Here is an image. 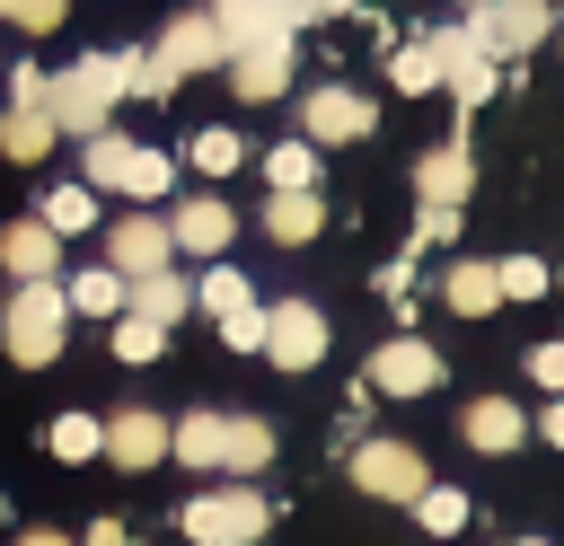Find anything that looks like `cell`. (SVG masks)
Returning <instances> with one entry per match:
<instances>
[{
  "instance_id": "28",
  "label": "cell",
  "mask_w": 564,
  "mask_h": 546,
  "mask_svg": "<svg viewBox=\"0 0 564 546\" xmlns=\"http://www.w3.org/2000/svg\"><path fill=\"white\" fill-rule=\"evenodd\" d=\"M264 458H273V423H256V414H229V449H220V467L247 484Z\"/></svg>"
},
{
  "instance_id": "12",
  "label": "cell",
  "mask_w": 564,
  "mask_h": 546,
  "mask_svg": "<svg viewBox=\"0 0 564 546\" xmlns=\"http://www.w3.org/2000/svg\"><path fill=\"white\" fill-rule=\"evenodd\" d=\"M106 458H115L123 476L159 467V458H167V414H150V405H123V414H106Z\"/></svg>"
},
{
  "instance_id": "47",
  "label": "cell",
  "mask_w": 564,
  "mask_h": 546,
  "mask_svg": "<svg viewBox=\"0 0 564 546\" xmlns=\"http://www.w3.org/2000/svg\"><path fill=\"white\" fill-rule=\"evenodd\" d=\"M511 546H546V537H511Z\"/></svg>"
},
{
  "instance_id": "33",
  "label": "cell",
  "mask_w": 564,
  "mask_h": 546,
  "mask_svg": "<svg viewBox=\"0 0 564 546\" xmlns=\"http://www.w3.org/2000/svg\"><path fill=\"white\" fill-rule=\"evenodd\" d=\"M106 343H115V361H159V352H167V326H159V317H141V308H123Z\"/></svg>"
},
{
  "instance_id": "27",
  "label": "cell",
  "mask_w": 564,
  "mask_h": 546,
  "mask_svg": "<svg viewBox=\"0 0 564 546\" xmlns=\"http://www.w3.org/2000/svg\"><path fill=\"white\" fill-rule=\"evenodd\" d=\"M44 449H53L62 467H88V458H106V423H97V414H62V423L44 432Z\"/></svg>"
},
{
  "instance_id": "18",
  "label": "cell",
  "mask_w": 564,
  "mask_h": 546,
  "mask_svg": "<svg viewBox=\"0 0 564 546\" xmlns=\"http://www.w3.org/2000/svg\"><path fill=\"white\" fill-rule=\"evenodd\" d=\"M414 194H423V203H467V194H476V159H467V141H441V150L414 167Z\"/></svg>"
},
{
  "instance_id": "32",
  "label": "cell",
  "mask_w": 564,
  "mask_h": 546,
  "mask_svg": "<svg viewBox=\"0 0 564 546\" xmlns=\"http://www.w3.org/2000/svg\"><path fill=\"white\" fill-rule=\"evenodd\" d=\"M264 176H273V194L317 185V141H273V150H264Z\"/></svg>"
},
{
  "instance_id": "4",
  "label": "cell",
  "mask_w": 564,
  "mask_h": 546,
  "mask_svg": "<svg viewBox=\"0 0 564 546\" xmlns=\"http://www.w3.org/2000/svg\"><path fill=\"white\" fill-rule=\"evenodd\" d=\"M352 484H361L370 502H414V493L432 484V467H423L414 440H352Z\"/></svg>"
},
{
  "instance_id": "10",
  "label": "cell",
  "mask_w": 564,
  "mask_h": 546,
  "mask_svg": "<svg viewBox=\"0 0 564 546\" xmlns=\"http://www.w3.org/2000/svg\"><path fill=\"white\" fill-rule=\"evenodd\" d=\"M106 264H115L123 282H141V273H159V264H176V238H167V220H150V211H132V220H115V229H106Z\"/></svg>"
},
{
  "instance_id": "24",
  "label": "cell",
  "mask_w": 564,
  "mask_h": 546,
  "mask_svg": "<svg viewBox=\"0 0 564 546\" xmlns=\"http://www.w3.org/2000/svg\"><path fill=\"white\" fill-rule=\"evenodd\" d=\"M441 299H449L458 317H494V308H502V282H494V264H467V255H458L449 282H441Z\"/></svg>"
},
{
  "instance_id": "13",
  "label": "cell",
  "mask_w": 564,
  "mask_h": 546,
  "mask_svg": "<svg viewBox=\"0 0 564 546\" xmlns=\"http://www.w3.org/2000/svg\"><path fill=\"white\" fill-rule=\"evenodd\" d=\"M212 26H220V44L238 53V44H256V35H300L308 18H300V0H212Z\"/></svg>"
},
{
  "instance_id": "22",
  "label": "cell",
  "mask_w": 564,
  "mask_h": 546,
  "mask_svg": "<svg viewBox=\"0 0 564 546\" xmlns=\"http://www.w3.org/2000/svg\"><path fill=\"white\" fill-rule=\"evenodd\" d=\"M44 150H53V114H44V106H9V114H0V159L35 167Z\"/></svg>"
},
{
  "instance_id": "16",
  "label": "cell",
  "mask_w": 564,
  "mask_h": 546,
  "mask_svg": "<svg viewBox=\"0 0 564 546\" xmlns=\"http://www.w3.org/2000/svg\"><path fill=\"white\" fill-rule=\"evenodd\" d=\"M167 238H176V255H220V247L238 238V220H229V203H220V194H194V203H176Z\"/></svg>"
},
{
  "instance_id": "17",
  "label": "cell",
  "mask_w": 564,
  "mask_h": 546,
  "mask_svg": "<svg viewBox=\"0 0 564 546\" xmlns=\"http://www.w3.org/2000/svg\"><path fill=\"white\" fill-rule=\"evenodd\" d=\"M0 264H9L18 282H53V273H62V238H53L44 220H9V229H0Z\"/></svg>"
},
{
  "instance_id": "35",
  "label": "cell",
  "mask_w": 564,
  "mask_h": 546,
  "mask_svg": "<svg viewBox=\"0 0 564 546\" xmlns=\"http://www.w3.org/2000/svg\"><path fill=\"white\" fill-rule=\"evenodd\" d=\"M194 299H203L212 317H229V308H256V291H247V273H238V264H212V273L194 282Z\"/></svg>"
},
{
  "instance_id": "15",
  "label": "cell",
  "mask_w": 564,
  "mask_h": 546,
  "mask_svg": "<svg viewBox=\"0 0 564 546\" xmlns=\"http://www.w3.org/2000/svg\"><path fill=\"white\" fill-rule=\"evenodd\" d=\"M458 440H467V449H485V458H511V449L529 440V414H520L511 396H476V405L458 414Z\"/></svg>"
},
{
  "instance_id": "31",
  "label": "cell",
  "mask_w": 564,
  "mask_h": 546,
  "mask_svg": "<svg viewBox=\"0 0 564 546\" xmlns=\"http://www.w3.org/2000/svg\"><path fill=\"white\" fill-rule=\"evenodd\" d=\"M123 159H132V141H123L115 123H106V132H88V141H79V185H115V176H123Z\"/></svg>"
},
{
  "instance_id": "5",
  "label": "cell",
  "mask_w": 564,
  "mask_h": 546,
  "mask_svg": "<svg viewBox=\"0 0 564 546\" xmlns=\"http://www.w3.org/2000/svg\"><path fill=\"white\" fill-rule=\"evenodd\" d=\"M264 361H273V370H317V361H326V317H317V299H273V308H264Z\"/></svg>"
},
{
  "instance_id": "8",
  "label": "cell",
  "mask_w": 564,
  "mask_h": 546,
  "mask_svg": "<svg viewBox=\"0 0 564 546\" xmlns=\"http://www.w3.org/2000/svg\"><path fill=\"white\" fill-rule=\"evenodd\" d=\"M150 62H159L167 79H194V70H212V62H229V44H220V26H212V9H185V18H167V35L150 44Z\"/></svg>"
},
{
  "instance_id": "46",
  "label": "cell",
  "mask_w": 564,
  "mask_h": 546,
  "mask_svg": "<svg viewBox=\"0 0 564 546\" xmlns=\"http://www.w3.org/2000/svg\"><path fill=\"white\" fill-rule=\"evenodd\" d=\"M18 546H70V537H53V528H35V537H18Z\"/></svg>"
},
{
  "instance_id": "34",
  "label": "cell",
  "mask_w": 564,
  "mask_h": 546,
  "mask_svg": "<svg viewBox=\"0 0 564 546\" xmlns=\"http://www.w3.org/2000/svg\"><path fill=\"white\" fill-rule=\"evenodd\" d=\"M405 511H414V520H423L432 537H458V528H467V493H449V484H423V493H414Z\"/></svg>"
},
{
  "instance_id": "19",
  "label": "cell",
  "mask_w": 564,
  "mask_h": 546,
  "mask_svg": "<svg viewBox=\"0 0 564 546\" xmlns=\"http://www.w3.org/2000/svg\"><path fill=\"white\" fill-rule=\"evenodd\" d=\"M123 308H141V317H159V326H176V317L194 308V282H185L176 264H159V273H141V282H123Z\"/></svg>"
},
{
  "instance_id": "30",
  "label": "cell",
  "mask_w": 564,
  "mask_h": 546,
  "mask_svg": "<svg viewBox=\"0 0 564 546\" xmlns=\"http://www.w3.org/2000/svg\"><path fill=\"white\" fill-rule=\"evenodd\" d=\"M388 79H397L405 97L441 88V44H432V35H423V44H397V53H388Z\"/></svg>"
},
{
  "instance_id": "9",
  "label": "cell",
  "mask_w": 564,
  "mask_h": 546,
  "mask_svg": "<svg viewBox=\"0 0 564 546\" xmlns=\"http://www.w3.org/2000/svg\"><path fill=\"white\" fill-rule=\"evenodd\" d=\"M432 44H441V88H449L458 106H485V97H494V79H502V62H494L467 26H449V35H432Z\"/></svg>"
},
{
  "instance_id": "26",
  "label": "cell",
  "mask_w": 564,
  "mask_h": 546,
  "mask_svg": "<svg viewBox=\"0 0 564 546\" xmlns=\"http://www.w3.org/2000/svg\"><path fill=\"white\" fill-rule=\"evenodd\" d=\"M167 185H176V159H167V150H141V141H132V159H123L115 194H132V203H159Z\"/></svg>"
},
{
  "instance_id": "37",
  "label": "cell",
  "mask_w": 564,
  "mask_h": 546,
  "mask_svg": "<svg viewBox=\"0 0 564 546\" xmlns=\"http://www.w3.org/2000/svg\"><path fill=\"white\" fill-rule=\"evenodd\" d=\"M62 9H70V0H0V18H9V26H26V35H53V26H62Z\"/></svg>"
},
{
  "instance_id": "14",
  "label": "cell",
  "mask_w": 564,
  "mask_h": 546,
  "mask_svg": "<svg viewBox=\"0 0 564 546\" xmlns=\"http://www.w3.org/2000/svg\"><path fill=\"white\" fill-rule=\"evenodd\" d=\"M300 123H308V141H370L379 106L352 88H317V97H300Z\"/></svg>"
},
{
  "instance_id": "43",
  "label": "cell",
  "mask_w": 564,
  "mask_h": 546,
  "mask_svg": "<svg viewBox=\"0 0 564 546\" xmlns=\"http://www.w3.org/2000/svg\"><path fill=\"white\" fill-rule=\"evenodd\" d=\"M538 440H555V449H564V396H555V405L538 414Z\"/></svg>"
},
{
  "instance_id": "40",
  "label": "cell",
  "mask_w": 564,
  "mask_h": 546,
  "mask_svg": "<svg viewBox=\"0 0 564 546\" xmlns=\"http://www.w3.org/2000/svg\"><path fill=\"white\" fill-rule=\"evenodd\" d=\"M44 79H53V70H35V62H18V70H9V106H44Z\"/></svg>"
},
{
  "instance_id": "45",
  "label": "cell",
  "mask_w": 564,
  "mask_h": 546,
  "mask_svg": "<svg viewBox=\"0 0 564 546\" xmlns=\"http://www.w3.org/2000/svg\"><path fill=\"white\" fill-rule=\"evenodd\" d=\"M344 9H361V0H300V18H344Z\"/></svg>"
},
{
  "instance_id": "11",
  "label": "cell",
  "mask_w": 564,
  "mask_h": 546,
  "mask_svg": "<svg viewBox=\"0 0 564 546\" xmlns=\"http://www.w3.org/2000/svg\"><path fill=\"white\" fill-rule=\"evenodd\" d=\"M229 88H238L247 106L282 97V88H291V35H256V44H238V53H229Z\"/></svg>"
},
{
  "instance_id": "36",
  "label": "cell",
  "mask_w": 564,
  "mask_h": 546,
  "mask_svg": "<svg viewBox=\"0 0 564 546\" xmlns=\"http://www.w3.org/2000/svg\"><path fill=\"white\" fill-rule=\"evenodd\" d=\"M494 282H502V299H538V291H546V264H538V255H502Z\"/></svg>"
},
{
  "instance_id": "20",
  "label": "cell",
  "mask_w": 564,
  "mask_h": 546,
  "mask_svg": "<svg viewBox=\"0 0 564 546\" xmlns=\"http://www.w3.org/2000/svg\"><path fill=\"white\" fill-rule=\"evenodd\" d=\"M326 229V203H317V185H300V194H273L264 203V238H282V247H308Z\"/></svg>"
},
{
  "instance_id": "21",
  "label": "cell",
  "mask_w": 564,
  "mask_h": 546,
  "mask_svg": "<svg viewBox=\"0 0 564 546\" xmlns=\"http://www.w3.org/2000/svg\"><path fill=\"white\" fill-rule=\"evenodd\" d=\"M167 449H176L185 467H220V449H229V414H176V423H167Z\"/></svg>"
},
{
  "instance_id": "2",
  "label": "cell",
  "mask_w": 564,
  "mask_h": 546,
  "mask_svg": "<svg viewBox=\"0 0 564 546\" xmlns=\"http://www.w3.org/2000/svg\"><path fill=\"white\" fill-rule=\"evenodd\" d=\"M62 335H70V299H62V282H18V299L0 308V343H9V361H18V370H44V361H62Z\"/></svg>"
},
{
  "instance_id": "39",
  "label": "cell",
  "mask_w": 564,
  "mask_h": 546,
  "mask_svg": "<svg viewBox=\"0 0 564 546\" xmlns=\"http://www.w3.org/2000/svg\"><path fill=\"white\" fill-rule=\"evenodd\" d=\"M220 343L229 352H264V308H229L220 317Z\"/></svg>"
},
{
  "instance_id": "38",
  "label": "cell",
  "mask_w": 564,
  "mask_h": 546,
  "mask_svg": "<svg viewBox=\"0 0 564 546\" xmlns=\"http://www.w3.org/2000/svg\"><path fill=\"white\" fill-rule=\"evenodd\" d=\"M449 238H458V203H423V220H414L405 247H449Z\"/></svg>"
},
{
  "instance_id": "29",
  "label": "cell",
  "mask_w": 564,
  "mask_h": 546,
  "mask_svg": "<svg viewBox=\"0 0 564 546\" xmlns=\"http://www.w3.org/2000/svg\"><path fill=\"white\" fill-rule=\"evenodd\" d=\"M185 159H194L203 176H238V167H247V141H238L229 123H203V132L185 141Z\"/></svg>"
},
{
  "instance_id": "44",
  "label": "cell",
  "mask_w": 564,
  "mask_h": 546,
  "mask_svg": "<svg viewBox=\"0 0 564 546\" xmlns=\"http://www.w3.org/2000/svg\"><path fill=\"white\" fill-rule=\"evenodd\" d=\"M79 546H132V537H123V520H97V528H88Z\"/></svg>"
},
{
  "instance_id": "3",
  "label": "cell",
  "mask_w": 564,
  "mask_h": 546,
  "mask_svg": "<svg viewBox=\"0 0 564 546\" xmlns=\"http://www.w3.org/2000/svg\"><path fill=\"white\" fill-rule=\"evenodd\" d=\"M264 520H273V511H264V502H256L247 484H220V493H194V502L176 511V528H185L194 546H256V537H264Z\"/></svg>"
},
{
  "instance_id": "7",
  "label": "cell",
  "mask_w": 564,
  "mask_h": 546,
  "mask_svg": "<svg viewBox=\"0 0 564 546\" xmlns=\"http://www.w3.org/2000/svg\"><path fill=\"white\" fill-rule=\"evenodd\" d=\"M432 379H441V352L423 335H397V343H379L361 361V387L370 396H432Z\"/></svg>"
},
{
  "instance_id": "42",
  "label": "cell",
  "mask_w": 564,
  "mask_h": 546,
  "mask_svg": "<svg viewBox=\"0 0 564 546\" xmlns=\"http://www.w3.org/2000/svg\"><path fill=\"white\" fill-rule=\"evenodd\" d=\"M379 291L405 299V291H414V255H388V264H379Z\"/></svg>"
},
{
  "instance_id": "23",
  "label": "cell",
  "mask_w": 564,
  "mask_h": 546,
  "mask_svg": "<svg viewBox=\"0 0 564 546\" xmlns=\"http://www.w3.org/2000/svg\"><path fill=\"white\" fill-rule=\"evenodd\" d=\"M62 299H70V317H123V273L115 264H88V273L62 282Z\"/></svg>"
},
{
  "instance_id": "41",
  "label": "cell",
  "mask_w": 564,
  "mask_h": 546,
  "mask_svg": "<svg viewBox=\"0 0 564 546\" xmlns=\"http://www.w3.org/2000/svg\"><path fill=\"white\" fill-rule=\"evenodd\" d=\"M529 379H538V387H555V396H564V343H538V352H529Z\"/></svg>"
},
{
  "instance_id": "6",
  "label": "cell",
  "mask_w": 564,
  "mask_h": 546,
  "mask_svg": "<svg viewBox=\"0 0 564 546\" xmlns=\"http://www.w3.org/2000/svg\"><path fill=\"white\" fill-rule=\"evenodd\" d=\"M467 35H476L494 62H511V53H529V44L555 35V9H546V0H485V9L467 18Z\"/></svg>"
},
{
  "instance_id": "1",
  "label": "cell",
  "mask_w": 564,
  "mask_h": 546,
  "mask_svg": "<svg viewBox=\"0 0 564 546\" xmlns=\"http://www.w3.org/2000/svg\"><path fill=\"white\" fill-rule=\"evenodd\" d=\"M115 97H132V53H79L70 70L44 79V114H53V132H79V141L106 132Z\"/></svg>"
},
{
  "instance_id": "25",
  "label": "cell",
  "mask_w": 564,
  "mask_h": 546,
  "mask_svg": "<svg viewBox=\"0 0 564 546\" xmlns=\"http://www.w3.org/2000/svg\"><path fill=\"white\" fill-rule=\"evenodd\" d=\"M35 220H44L53 238H88V229H97V185H53Z\"/></svg>"
}]
</instances>
